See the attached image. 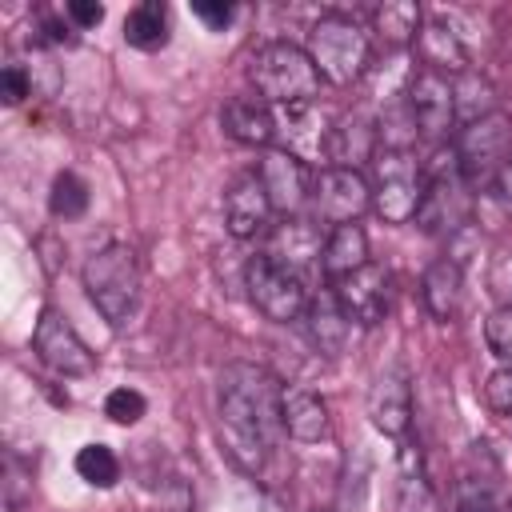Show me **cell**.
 I'll return each instance as SVG.
<instances>
[{"instance_id":"17","label":"cell","mask_w":512,"mask_h":512,"mask_svg":"<svg viewBox=\"0 0 512 512\" xmlns=\"http://www.w3.org/2000/svg\"><path fill=\"white\" fill-rule=\"evenodd\" d=\"M324 240L328 232L316 224V220H304V216H284L280 224H272L268 232V256L296 268V272H308L312 264H320V252H324Z\"/></svg>"},{"instance_id":"6","label":"cell","mask_w":512,"mask_h":512,"mask_svg":"<svg viewBox=\"0 0 512 512\" xmlns=\"http://www.w3.org/2000/svg\"><path fill=\"white\" fill-rule=\"evenodd\" d=\"M244 288H248V300L256 304L260 316H268L272 324H296L304 320L312 296H308V276L272 260L268 252L252 256L248 268H244Z\"/></svg>"},{"instance_id":"31","label":"cell","mask_w":512,"mask_h":512,"mask_svg":"<svg viewBox=\"0 0 512 512\" xmlns=\"http://www.w3.org/2000/svg\"><path fill=\"white\" fill-rule=\"evenodd\" d=\"M48 208H52V216H60V220L84 216V208H88V184H84L76 172H60V176L52 180Z\"/></svg>"},{"instance_id":"2","label":"cell","mask_w":512,"mask_h":512,"mask_svg":"<svg viewBox=\"0 0 512 512\" xmlns=\"http://www.w3.org/2000/svg\"><path fill=\"white\" fill-rule=\"evenodd\" d=\"M248 80L260 100L272 108H296V104H316L320 92V72L308 56V48L292 40H268L252 52L248 60Z\"/></svg>"},{"instance_id":"10","label":"cell","mask_w":512,"mask_h":512,"mask_svg":"<svg viewBox=\"0 0 512 512\" xmlns=\"http://www.w3.org/2000/svg\"><path fill=\"white\" fill-rule=\"evenodd\" d=\"M372 208V188L368 176L356 168H324L312 180V212L316 220L340 228V224H356L364 212Z\"/></svg>"},{"instance_id":"22","label":"cell","mask_w":512,"mask_h":512,"mask_svg":"<svg viewBox=\"0 0 512 512\" xmlns=\"http://www.w3.org/2000/svg\"><path fill=\"white\" fill-rule=\"evenodd\" d=\"M364 264H368V236H364V228L360 224L332 228L328 240H324V252H320V272L328 280H340V276H348V272H356Z\"/></svg>"},{"instance_id":"15","label":"cell","mask_w":512,"mask_h":512,"mask_svg":"<svg viewBox=\"0 0 512 512\" xmlns=\"http://www.w3.org/2000/svg\"><path fill=\"white\" fill-rule=\"evenodd\" d=\"M368 416L392 440H400L408 432V424H412V384H408V372L400 364H388V368L376 372V380L368 388Z\"/></svg>"},{"instance_id":"38","label":"cell","mask_w":512,"mask_h":512,"mask_svg":"<svg viewBox=\"0 0 512 512\" xmlns=\"http://www.w3.org/2000/svg\"><path fill=\"white\" fill-rule=\"evenodd\" d=\"M192 12H196L204 24L224 28V24L232 20V12H236V8H232V4H224V0H196V4H192Z\"/></svg>"},{"instance_id":"23","label":"cell","mask_w":512,"mask_h":512,"mask_svg":"<svg viewBox=\"0 0 512 512\" xmlns=\"http://www.w3.org/2000/svg\"><path fill=\"white\" fill-rule=\"evenodd\" d=\"M460 296H464V272L452 256H440L424 268V304L436 320H452L460 312Z\"/></svg>"},{"instance_id":"16","label":"cell","mask_w":512,"mask_h":512,"mask_svg":"<svg viewBox=\"0 0 512 512\" xmlns=\"http://www.w3.org/2000/svg\"><path fill=\"white\" fill-rule=\"evenodd\" d=\"M420 56H424V68H436V72H468L472 64V52L464 44V32L456 28V16L452 12H432L424 24H420Z\"/></svg>"},{"instance_id":"39","label":"cell","mask_w":512,"mask_h":512,"mask_svg":"<svg viewBox=\"0 0 512 512\" xmlns=\"http://www.w3.org/2000/svg\"><path fill=\"white\" fill-rule=\"evenodd\" d=\"M492 196H496V204H500L504 212H512V156L500 164V172H496V180H492Z\"/></svg>"},{"instance_id":"27","label":"cell","mask_w":512,"mask_h":512,"mask_svg":"<svg viewBox=\"0 0 512 512\" xmlns=\"http://www.w3.org/2000/svg\"><path fill=\"white\" fill-rule=\"evenodd\" d=\"M452 96H456V120L460 124H472V120L496 112V88L480 72H472V68L452 80Z\"/></svg>"},{"instance_id":"35","label":"cell","mask_w":512,"mask_h":512,"mask_svg":"<svg viewBox=\"0 0 512 512\" xmlns=\"http://www.w3.org/2000/svg\"><path fill=\"white\" fill-rule=\"evenodd\" d=\"M28 92H32V76H28V68L8 60V64L0 68V96H4V104H20Z\"/></svg>"},{"instance_id":"7","label":"cell","mask_w":512,"mask_h":512,"mask_svg":"<svg viewBox=\"0 0 512 512\" xmlns=\"http://www.w3.org/2000/svg\"><path fill=\"white\" fill-rule=\"evenodd\" d=\"M508 148H512V120L504 112H492V116H480L472 124H460V132L452 140V152H456L464 184L468 188L492 184L500 164L512 156Z\"/></svg>"},{"instance_id":"36","label":"cell","mask_w":512,"mask_h":512,"mask_svg":"<svg viewBox=\"0 0 512 512\" xmlns=\"http://www.w3.org/2000/svg\"><path fill=\"white\" fill-rule=\"evenodd\" d=\"M488 292H492L500 304H512V252H504V256H496V260H492Z\"/></svg>"},{"instance_id":"29","label":"cell","mask_w":512,"mask_h":512,"mask_svg":"<svg viewBox=\"0 0 512 512\" xmlns=\"http://www.w3.org/2000/svg\"><path fill=\"white\" fill-rule=\"evenodd\" d=\"M76 476L88 480L92 488H112L120 480V460L108 444H84L76 452Z\"/></svg>"},{"instance_id":"11","label":"cell","mask_w":512,"mask_h":512,"mask_svg":"<svg viewBox=\"0 0 512 512\" xmlns=\"http://www.w3.org/2000/svg\"><path fill=\"white\" fill-rule=\"evenodd\" d=\"M408 120L416 128V136L424 140H444L456 128V96H452V80L436 68H420L408 80Z\"/></svg>"},{"instance_id":"26","label":"cell","mask_w":512,"mask_h":512,"mask_svg":"<svg viewBox=\"0 0 512 512\" xmlns=\"http://www.w3.org/2000/svg\"><path fill=\"white\" fill-rule=\"evenodd\" d=\"M124 40L140 52H156L168 44V8L160 0H144L124 16Z\"/></svg>"},{"instance_id":"12","label":"cell","mask_w":512,"mask_h":512,"mask_svg":"<svg viewBox=\"0 0 512 512\" xmlns=\"http://www.w3.org/2000/svg\"><path fill=\"white\" fill-rule=\"evenodd\" d=\"M256 176L264 180V192H268V200H272V208H276L280 220L284 216H300V208L312 204V180H316V172L300 156H292L284 148H268L264 160H260V168H256Z\"/></svg>"},{"instance_id":"28","label":"cell","mask_w":512,"mask_h":512,"mask_svg":"<svg viewBox=\"0 0 512 512\" xmlns=\"http://www.w3.org/2000/svg\"><path fill=\"white\" fill-rule=\"evenodd\" d=\"M432 488L424 480V468H420V452L404 448V460H400V512H432Z\"/></svg>"},{"instance_id":"13","label":"cell","mask_w":512,"mask_h":512,"mask_svg":"<svg viewBox=\"0 0 512 512\" xmlns=\"http://www.w3.org/2000/svg\"><path fill=\"white\" fill-rule=\"evenodd\" d=\"M32 348H36L40 364H44L48 372H56V376H88V372H92V352H88V344H84V340L76 336V328H72L60 312H52V308L40 312L36 332H32Z\"/></svg>"},{"instance_id":"33","label":"cell","mask_w":512,"mask_h":512,"mask_svg":"<svg viewBox=\"0 0 512 512\" xmlns=\"http://www.w3.org/2000/svg\"><path fill=\"white\" fill-rule=\"evenodd\" d=\"M144 408L148 404H144V396L136 388H112L108 400H104V416L116 420V424H136L144 416Z\"/></svg>"},{"instance_id":"32","label":"cell","mask_w":512,"mask_h":512,"mask_svg":"<svg viewBox=\"0 0 512 512\" xmlns=\"http://www.w3.org/2000/svg\"><path fill=\"white\" fill-rule=\"evenodd\" d=\"M484 344L500 364H512V304H500L484 320Z\"/></svg>"},{"instance_id":"1","label":"cell","mask_w":512,"mask_h":512,"mask_svg":"<svg viewBox=\"0 0 512 512\" xmlns=\"http://www.w3.org/2000/svg\"><path fill=\"white\" fill-rule=\"evenodd\" d=\"M280 396H284V384L264 364H248V360L228 364L216 380L220 436L228 456L244 472H256L284 432Z\"/></svg>"},{"instance_id":"30","label":"cell","mask_w":512,"mask_h":512,"mask_svg":"<svg viewBox=\"0 0 512 512\" xmlns=\"http://www.w3.org/2000/svg\"><path fill=\"white\" fill-rule=\"evenodd\" d=\"M452 512H508L504 492L484 476H464L452 496Z\"/></svg>"},{"instance_id":"9","label":"cell","mask_w":512,"mask_h":512,"mask_svg":"<svg viewBox=\"0 0 512 512\" xmlns=\"http://www.w3.org/2000/svg\"><path fill=\"white\" fill-rule=\"evenodd\" d=\"M332 300L336 308L344 312L348 324H360V328H376L388 308H392V276L384 264H364L340 280H332Z\"/></svg>"},{"instance_id":"37","label":"cell","mask_w":512,"mask_h":512,"mask_svg":"<svg viewBox=\"0 0 512 512\" xmlns=\"http://www.w3.org/2000/svg\"><path fill=\"white\" fill-rule=\"evenodd\" d=\"M68 20L76 28H96L104 20V4H96V0H68Z\"/></svg>"},{"instance_id":"18","label":"cell","mask_w":512,"mask_h":512,"mask_svg":"<svg viewBox=\"0 0 512 512\" xmlns=\"http://www.w3.org/2000/svg\"><path fill=\"white\" fill-rule=\"evenodd\" d=\"M380 132L376 124L364 116V112H352V116H340L332 128H328V144H324V160L328 168H356L368 164L380 148Z\"/></svg>"},{"instance_id":"34","label":"cell","mask_w":512,"mask_h":512,"mask_svg":"<svg viewBox=\"0 0 512 512\" xmlns=\"http://www.w3.org/2000/svg\"><path fill=\"white\" fill-rule=\"evenodd\" d=\"M484 400H488V408H492L496 416L512 420V364H500V368L488 376V384H484Z\"/></svg>"},{"instance_id":"20","label":"cell","mask_w":512,"mask_h":512,"mask_svg":"<svg viewBox=\"0 0 512 512\" xmlns=\"http://www.w3.org/2000/svg\"><path fill=\"white\" fill-rule=\"evenodd\" d=\"M220 124L232 140L252 144V148H264L276 140V108L260 96H232L220 108Z\"/></svg>"},{"instance_id":"8","label":"cell","mask_w":512,"mask_h":512,"mask_svg":"<svg viewBox=\"0 0 512 512\" xmlns=\"http://www.w3.org/2000/svg\"><path fill=\"white\" fill-rule=\"evenodd\" d=\"M424 200H420V212H416V224L432 236L440 232H456L464 220H468V184L460 176V164H456V152L452 148H440L432 156V164L424 168Z\"/></svg>"},{"instance_id":"25","label":"cell","mask_w":512,"mask_h":512,"mask_svg":"<svg viewBox=\"0 0 512 512\" xmlns=\"http://www.w3.org/2000/svg\"><path fill=\"white\" fill-rule=\"evenodd\" d=\"M420 24H424V12H420V4H412V0H384V4L372 8V28H376V36H380L384 44H392V48L416 40V36H420Z\"/></svg>"},{"instance_id":"14","label":"cell","mask_w":512,"mask_h":512,"mask_svg":"<svg viewBox=\"0 0 512 512\" xmlns=\"http://www.w3.org/2000/svg\"><path fill=\"white\" fill-rule=\"evenodd\" d=\"M272 200L264 192V180L256 172H244L228 184L224 192V224L236 240H256V236H268L272 232Z\"/></svg>"},{"instance_id":"4","label":"cell","mask_w":512,"mask_h":512,"mask_svg":"<svg viewBox=\"0 0 512 512\" xmlns=\"http://www.w3.org/2000/svg\"><path fill=\"white\" fill-rule=\"evenodd\" d=\"M308 56H312L320 80H328V84H352L368 68L372 40H368V32L352 16L328 12L308 32Z\"/></svg>"},{"instance_id":"5","label":"cell","mask_w":512,"mask_h":512,"mask_svg":"<svg viewBox=\"0 0 512 512\" xmlns=\"http://www.w3.org/2000/svg\"><path fill=\"white\" fill-rule=\"evenodd\" d=\"M372 208L384 224H408L420 212L424 200V168L416 164V156L408 148H380L372 156Z\"/></svg>"},{"instance_id":"3","label":"cell","mask_w":512,"mask_h":512,"mask_svg":"<svg viewBox=\"0 0 512 512\" xmlns=\"http://www.w3.org/2000/svg\"><path fill=\"white\" fill-rule=\"evenodd\" d=\"M84 292L96 312L120 328L140 300V264L128 244H104L84 260Z\"/></svg>"},{"instance_id":"24","label":"cell","mask_w":512,"mask_h":512,"mask_svg":"<svg viewBox=\"0 0 512 512\" xmlns=\"http://www.w3.org/2000/svg\"><path fill=\"white\" fill-rule=\"evenodd\" d=\"M304 324H308V340L316 344V352H324V356H336V352L344 348V336H348V320H344V312L336 308L332 292H328V296H316V300L308 304V312H304Z\"/></svg>"},{"instance_id":"19","label":"cell","mask_w":512,"mask_h":512,"mask_svg":"<svg viewBox=\"0 0 512 512\" xmlns=\"http://www.w3.org/2000/svg\"><path fill=\"white\" fill-rule=\"evenodd\" d=\"M328 128H332V124H324V120L316 116V104L276 108V140H280V148H284V152L300 156L304 164L324 156Z\"/></svg>"},{"instance_id":"21","label":"cell","mask_w":512,"mask_h":512,"mask_svg":"<svg viewBox=\"0 0 512 512\" xmlns=\"http://www.w3.org/2000/svg\"><path fill=\"white\" fill-rule=\"evenodd\" d=\"M280 416H284V432L300 444H312V440H324L328 436V404L312 392V388H284L280 396Z\"/></svg>"}]
</instances>
